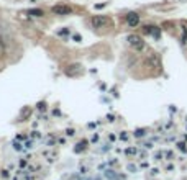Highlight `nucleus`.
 I'll return each instance as SVG.
<instances>
[{
  "instance_id": "1",
  "label": "nucleus",
  "mask_w": 187,
  "mask_h": 180,
  "mask_svg": "<svg viewBox=\"0 0 187 180\" xmlns=\"http://www.w3.org/2000/svg\"><path fill=\"white\" fill-rule=\"evenodd\" d=\"M128 43L136 49H143L145 48V43H143V40H141V36H138V35H130L128 36Z\"/></svg>"
},
{
  "instance_id": "2",
  "label": "nucleus",
  "mask_w": 187,
  "mask_h": 180,
  "mask_svg": "<svg viewBox=\"0 0 187 180\" xmlns=\"http://www.w3.org/2000/svg\"><path fill=\"white\" fill-rule=\"evenodd\" d=\"M53 12L57 15H69L71 12V7H67V5H56V7H53Z\"/></svg>"
},
{
  "instance_id": "3",
  "label": "nucleus",
  "mask_w": 187,
  "mask_h": 180,
  "mask_svg": "<svg viewBox=\"0 0 187 180\" xmlns=\"http://www.w3.org/2000/svg\"><path fill=\"white\" fill-rule=\"evenodd\" d=\"M107 17H94L92 18V26L94 28H102L104 25H107Z\"/></svg>"
},
{
  "instance_id": "4",
  "label": "nucleus",
  "mask_w": 187,
  "mask_h": 180,
  "mask_svg": "<svg viewBox=\"0 0 187 180\" xmlns=\"http://www.w3.org/2000/svg\"><path fill=\"white\" fill-rule=\"evenodd\" d=\"M126 21H128V25H130V26H136V25L140 23V15H136V13H128V15H126Z\"/></svg>"
},
{
  "instance_id": "5",
  "label": "nucleus",
  "mask_w": 187,
  "mask_h": 180,
  "mask_svg": "<svg viewBox=\"0 0 187 180\" xmlns=\"http://www.w3.org/2000/svg\"><path fill=\"white\" fill-rule=\"evenodd\" d=\"M180 41H182L184 44L187 43V28L185 26H182V40H180Z\"/></svg>"
},
{
  "instance_id": "6",
  "label": "nucleus",
  "mask_w": 187,
  "mask_h": 180,
  "mask_svg": "<svg viewBox=\"0 0 187 180\" xmlns=\"http://www.w3.org/2000/svg\"><path fill=\"white\" fill-rule=\"evenodd\" d=\"M30 13L35 15V17H43V12L41 10H30Z\"/></svg>"
},
{
  "instance_id": "7",
  "label": "nucleus",
  "mask_w": 187,
  "mask_h": 180,
  "mask_svg": "<svg viewBox=\"0 0 187 180\" xmlns=\"http://www.w3.org/2000/svg\"><path fill=\"white\" fill-rule=\"evenodd\" d=\"M0 54H2V48H0Z\"/></svg>"
}]
</instances>
